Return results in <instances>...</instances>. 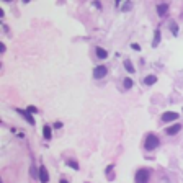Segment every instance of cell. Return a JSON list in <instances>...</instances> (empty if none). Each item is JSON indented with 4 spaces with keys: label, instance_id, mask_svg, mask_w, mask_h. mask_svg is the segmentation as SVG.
<instances>
[{
    "label": "cell",
    "instance_id": "obj_1",
    "mask_svg": "<svg viewBox=\"0 0 183 183\" xmlns=\"http://www.w3.org/2000/svg\"><path fill=\"white\" fill-rule=\"evenodd\" d=\"M159 144H160V141H159V137L155 134H147L146 141H144V147L147 150H154V149H157Z\"/></svg>",
    "mask_w": 183,
    "mask_h": 183
},
{
    "label": "cell",
    "instance_id": "obj_2",
    "mask_svg": "<svg viewBox=\"0 0 183 183\" xmlns=\"http://www.w3.org/2000/svg\"><path fill=\"white\" fill-rule=\"evenodd\" d=\"M149 182V168H141L136 173V183H147Z\"/></svg>",
    "mask_w": 183,
    "mask_h": 183
},
{
    "label": "cell",
    "instance_id": "obj_3",
    "mask_svg": "<svg viewBox=\"0 0 183 183\" xmlns=\"http://www.w3.org/2000/svg\"><path fill=\"white\" fill-rule=\"evenodd\" d=\"M106 67L105 66H97L95 69H93V79H105V75H106Z\"/></svg>",
    "mask_w": 183,
    "mask_h": 183
},
{
    "label": "cell",
    "instance_id": "obj_4",
    "mask_svg": "<svg viewBox=\"0 0 183 183\" xmlns=\"http://www.w3.org/2000/svg\"><path fill=\"white\" fill-rule=\"evenodd\" d=\"M178 118V113L175 111H167V113H163L162 115V121L163 123H170V121H175Z\"/></svg>",
    "mask_w": 183,
    "mask_h": 183
},
{
    "label": "cell",
    "instance_id": "obj_5",
    "mask_svg": "<svg viewBox=\"0 0 183 183\" xmlns=\"http://www.w3.org/2000/svg\"><path fill=\"white\" fill-rule=\"evenodd\" d=\"M16 113H18V115H21V116L25 118L26 121L30 123L31 126H35V118L31 116V113H30V111H25V110H16Z\"/></svg>",
    "mask_w": 183,
    "mask_h": 183
},
{
    "label": "cell",
    "instance_id": "obj_6",
    "mask_svg": "<svg viewBox=\"0 0 183 183\" xmlns=\"http://www.w3.org/2000/svg\"><path fill=\"white\" fill-rule=\"evenodd\" d=\"M39 182L41 183H47L49 182V175H47V170H46L44 165L39 167Z\"/></svg>",
    "mask_w": 183,
    "mask_h": 183
},
{
    "label": "cell",
    "instance_id": "obj_7",
    "mask_svg": "<svg viewBox=\"0 0 183 183\" xmlns=\"http://www.w3.org/2000/svg\"><path fill=\"white\" fill-rule=\"evenodd\" d=\"M180 129H182V124H173V126L167 127V129H165V132H167L168 136H175Z\"/></svg>",
    "mask_w": 183,
    "mask_h": 183
},
{
    "label": "cell",
    "instance_id": "obj_8",
    "mask_svg": "<svg viewBox=\"0 0 183 183\" xmlns=\"http://www.w3.org/2000/svg\"><path fill=\"white\" fill-rule=\"evenodd\" d=\"M168 12V5L167 3H160V5H157V13L159 16H165Z\"/></svg>",
    "mask_w": 183,
    "mask_h": 183
},
{
    "label": "cell",
    "instance_id": "obj_9",
    "mask_svg": "<svg viewBox=\"0 0 183 183\" xmlns=\"http://www.w3.org/2000/svg\"><path fill=\"white\" fill-rule=\"evenodd\" d=\"M159 43H160V30L154 31V41H152V47H157Z\"/></svg>",
    "mask_w": 183,
    "mask_h": 183
},
{
    "label": "cell",
    "instance_id": "obj_10",
    "mask_svg": "<svg viewBox=\"0 0 183 183\" xmlns=\"http://www.w3.org/2000/svg\"><path fill=\"white\" fill-rule=\"evenodd\" d=\"M97 56L100 59H106L108 57V51L106 49H103V47H97Z\"/></svg>",
    "mask_w": 183,
    "mask_h": 183
},
{
    "label": "cell",
    "instance_id": "obj_11",
    "mask_svg": "<svg viewBox=\"0 0 183 183\" xmlns=\"http://www.w3.org/2000/svg\"><path fill=\"white\" fill-rule=\"evenodd\" d=\"M155 82H157V77L155 75H147L144 79V83H146V85H154Z\"/></svg>",
    "mask_w": 183,
    "mask_h": 183
},
{
    "label": "cell",
    "instance_id": "obj_12",
    "mask_svg": "<svg viewBox=\"0 0 183 183\" xmlns=\"http://www.w3.org/2000/svg\"><path fill=\"white\" fill-rule=\"evenodd\" d=\"M43 136H44L46 141H49V139H51V127H49V126L43 127Z\"/></svg>",
    "mask_w": 183,
    "mask_h": 183
},
{
    "label": "cell",
    "instance_id": "obj_13",
    "mask_svg": "<svg viewBox=\"0 0 183 183\" xmlns=\"http://www.w3.org/2000/svg\"><path fill=\"white\" fill-rule=\"evenodd\" d=\"M124 69H126L127 72H131V74H134V67H132L131 61H124Z\"/></svg>",
    "mask_w": 183,
    "mask_h": 183
},
{
    "label": "cell",
    "instance_id": "obj_14",
    "mask_svg": "<svg viewBox=\"0 0 183 183\" xmlns=\"http://www.w3.org/2000/svg\"><path fill=\"white\" fill-rule=\"evenodd\" d=\"M170 30H172L173 36L178 35V26H177V23H175V21H170Z\"/></svg>",
    "mask_w": 183,
    "mask_h": 183
},
{
    "label": "cell",
    "instance_id": "obj_15",
    "mask_svg": "<svg viewBox=\"0 0 183 183\" xmlns=\"http://www.w3.org/2000/svg\"><path fill=\"white\" fill-rule=\"evenodd\" d=\"M66 165H69V167H72L74 170H79V163L75 162V160H66Z\"/></svg>",
    "mask_w": 183,
    "mask_h": 183
},
{
    "label": "cell",
    "instance_id": "obj_16",
    "mask_svg": "<svg viewBox=\"0 0 183 183\" xmlns=\"http://www.w3.org/2000/svg\"><path fill=\"white\" fill-rule=\"evenodd\" d=\"M123 83H124V88H126V90H129V88L132 87V79H124V82H123Z\"/></svg>",
    "mask_w": 183,
    "mask_h": 183
},
{
    "label": "cell",
    "instance_id": "obj_17",
    "mask_svg": "<svg viewBox=\"0 0 183 183\" xmlns=\"http://www.w3.org/2000/svg\"><path fill=\"white\" fill-rule=\"evenodd\" d=\"M131 7H132V5H131V2H127V3H126V5H124V7H123L121 10H123V12H127V10H129V8H131Z\"/></svg>",
    "mask_w": 183,
    "mask_h": 183
},
{
    "label": "cell",
    "instance_id": "obj_18",
    "mask_svg": "<svg viewBox=\"0 0 183 183\" xmlns=\"http://www.w3.org/2000/svg\"><path fill=\"white\" fill-rule=\"evenodd\" d=\"M28 111H30V113H36V111H38V108H36V106H28Z\"/></svg>",
    "mask_w": 183,
    "mask_h": 183
},
{
    "label": "cell",
    "instance_id": "obj_19",
    "mask_svg": "<svg viewBox=\"0 0 183 183\" xmlns=\"http://www.w3.org/2000/svg\"><path fill=\"white\" fill-rule=\"evenodd\" d=\"M132 49H136V51H139L141 47H139V44H132Z\"/></svg>",
    "mask_w": 183,
    "mask_h": 183
},
{
    "label": "cell",
    "instance_id": "obj_20",
    "mask_svg": "<svg viewBox=\"0 0 183 183\" xmlns=\"http://www.w3.org/2000/svg\"><path fill=\"white\" fill-rule=\"evenodd\" d=\"M59 183H69V182H67V180H61Z\"/></svg>",
    "mask_w": 183,
    "mask_h": 183
},
{
    "label": "cell",
    "instance_id": "obj_21",
    "mask_svg": "<svg viewBox=\"0 0 183 183\" xmlns=\"http://www.w3.org/2000/svg\"><path fill=\"white\" fill-rule=\"evenodd\" d=\"M118 3H121V0H116V5H118Z\"/></svg>",
    "mask_w": 183,
    "mask_h": 183
},
{
    "label": "cell",
    "instance_id": "obj_22",
    "mask_svg": "<svg viewBox=\"0 0 183 183\" xmlns=\"http://www.w3.org/2000/svg\"><path fill=\"white\" fill-rule=\"evenodd\" d=\"M23 2H25V3H28V2H30V0H23Z\"/></svg>",
    "mask_w": 183,
    "mask_h": 183
},
{
    "label": "cell",
    "instance_id": "obj_23",
    "mask_svg": "<svg viewBox=\"0 0 183 183\" xmlns=\"http://www.w3.org/2000/svg\"><path fill=\"white\" fill-rule=\"evenodd\" d=\"M3 2H12V0H3Z\"/></svg>",
    "mask_w": 183,
    "mask_h": 183
}]
</instances>
